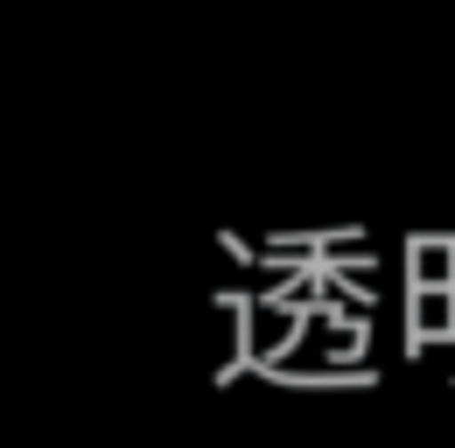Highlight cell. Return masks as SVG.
<instances>
[{
	"label": "cell",
	"instance_id": "6da1fadb",
	"mask_svg": "<svg viewBox=\"0 0 455 448\" xmlns=\"http://www.w3.org/2000/svg\"><path fill=\"white\" fill-rule=\"evenodd\" d=\"M435 343H455V287H406V336H399V350L420 364Z\"/></svg>",
	"mask_w": 455,
	"mask_h": 448
},
{
	"label": "cell",
	"instance_id": "7a4b0ae2",
	"mask_svg": "<svg viewBox=\"0 0 455 448\" xmlns=\"http://www.w3.org/2000/svg\"><path fill=\"white\" fill-rule=\"evenodd\" d=\"M399 260H406V287H455V231H413Z\"/></svg>",
	"mask_w": 455,
	"mask_h": 448
}]
</instances>
